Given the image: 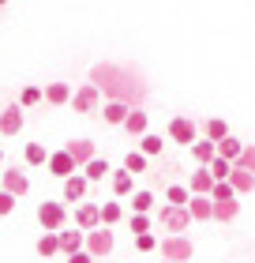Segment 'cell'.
Returning a JSON list of instances; mask_svg holds the SVG:
<instances>
[{
  "mask_svg": "<svg viewBox=\"0 0 255 263\" xmlns=\"http://www.w3.org/2000/svg\"><path fill=\"white\" fill-rule=\"evenodd\" d=\"M158 252H162V259H173V263H188L195 248H191V241H188L184 233H169L165 241H158Z\"/></svg>",
  "mask_w": 255,
  "mask_h": 263,
  "instance_id": "3",
  "label": "cell"
},
{
  "mask_svg": "<svg viewBox=\"0 0 255 263\" xmlns=\"http://www.w3.org/2000/svg\"><path fill=\"white\" fill-rule=\"evenodd\" d=\"M139 151L147 154V158H158V154L165 151V139L154 136V132H143V136H139Z\"/></svg>",
  "mask_w": 255,
  "mask_h": 263,
  "instance_id": "24",
  "label": "cell"
},
{
  "mask_svg": "<svg viewBox=\"0 0 255 263\" xmlns=\"http://www.w3.org/2000/svg\"><path fill=\"white\" fill-rule=\"evenodd\" d=\"M203 136L218 143V139H225V136H229V124L222 121V117H210V121H206V124H203Z\"/></svg>",
  "mask_w": 255,
  "mask_h": 263,
  "instance_id": "29",
  "label": "cell"
},
{
  "mask_svg": "<svg viewBox=\"0 0 255 263\" xmlns=\"http://www.w3.org/2000/svg\"><path fill=\"white\" fill-rule=\"evenodd\" d=\"M158 222H162L169 233H184V230H188V226L195 222V218H191L188 203H165V207H162V214H158Z\"/></svg>",
  "mask_w": 255,
  "mask_h": 263,
  "instance_id": "2",
  "label": "cell"
},
{
  "mask_svg": "<svg viewBox=\"0 0 255 263\" xmlns=\"http://www.w3.org/2000/svg\"><path fill=\"white\" fill-rule=\"evenodd\" d=\"M165 199H169V203H188V199H191V188H188V184H169V188H165Z\"/></svg>",
  "mask_w": 255,
  "mask_h": 263,
  "instance_id": "35",
  "label": "cell"
},
{
  "mask_svg": "<svg viewBox=\"0 0 255 263\" xmlns=\"http://www.w3.org/2000/svg\"><path fill=\"white\" fill-rule=\"evenodd\" d=\"M131 192H135V173H131V170H116L113 173V196L116 199H128Z\"/></svg>",
  "mask_w": 255,
  "mask_h": 263,
  "instance_id": "17",
  "label": "cell"
},
{
  "mask_svg": "<svg viewBox=\"0 0 255 263\" xmlns=\"http://www.w3.org/2000/svg\"><path fill=\"white\" fill-rule=\"evenodd\" d=\"M42 98H45V90H42V87H23V90H19V105H23V109L38 105Z\"/></svg>",
  "mask_w": 255,
  "mask_h": 263,
  "instance_id": "34",
  "label": "cell"
},
{
  "mask_svg": "<svg viewBox=\"0 0 255 263\" xmlns=\"http://www.w3.org/2000/svg\"><path fill=\"white\" fill-rule=\"evenodd\" d=\"M83 173H87V181L94 184V181H105V177L113 173V170H109V162H105V158H98V154H94V158L83 165Z\"/></svg>",
  "mask_w": 255,
  "mask_h": 263,
  "instance_id": "25",
  "label": "cell"
},
{
  "mask_svg": "<svg viewBox=\"0 0 255 263\" xmlns=\"http://www.w3.org/2000/svg\"><path fill=\"white\" fill-rule=\"evenodd\" d=\"M83 245H87V233H83L79 226H75V230H71V226H64V230H60V252H64V256L79 252Z\"/></svg>",
  "mask_w": 255,
  "mask_h": 263,
  "instance_id": "14",
  "label": "cell"
},
{
  "mask_svg": "<svg viewBox=\"0 0 255 263\" xmlns=\"http://www.w3.org/2000/svg\"><path fill=\"white\" fill-rule=\"evenodd\" d=\"M38 222H42V230H64V226H68V207H64V203L45 199L38 207Z\"/></svg>",
  "mask_w": 255,
  "mask_h": 263,
  "instance_id": "6",
  "label": "cell"
},
{
  "mask_svg": "<svg viewBox=\"0 0 255 263\" xmlns=\"http://www.w3.org/2000/svg\"><path fill=\"white\" fill-rule=\"evenodd\" d=\"M0 162H4V151H0Z\"/></svg>",
  "mask_w": 255,
  "mask_h": 263,
  "instance_id": "43",
  "label": "cell"
},
{
  "mask_svg": "<svg viewBox=\"0 0 255 263\" xmlns=\"http://www.w3.org/2000/svg\"><path fill=\"white\" fill-rule=\"evenodd\" d=\"M45 165H49V173H53V177H60V181H64V177H71V173L79 170V165H75V158H71L68 151H53Z\"/></svg>",
  "mask_w": 255,
  "mask_h": 263,
  "instance_id": "11",
  "label": "cell"
},
{
  "mask_svg": "<svg viewBox=\"0 0 255 263\" xmlns=\"http://www.w3.org/2000/svg\"><path fill=\"white\" fill-rule=\"evenodd\" d=\"M188 211H191V218H195V222H206V218H214V199L206 192H191Z\"/></svg>",
  "mask_w": 255,
  "mask_h": 263,
  "instance_id": "13",
  "label": "cell"
},
{
  "mask_svg": "<svg viewBox=\"0 0 255 263\" xmlns=\"http://www.w3.org/2000/svg\"><path fill=\"white\" fill-rule=\"evenodd\" d=\"M120 218H124V207L113 199V203H102V226H116Z\"/></svg>",
  "mask_w": 255,
  "mask_h": 263,
  "instance_id": "32",
  "label": "cell"
},
{
  "mask_svg": "<svg viewBox=\"0 0 255 263\" xmlns=\"http://www.w3.org/2000/svg\"><path fill=\"white\" fill-rule=\"evenodd\" d=\"M87 252L94 256V259H102V256H109L113 252V226H94V230H87Z\"/></svg>",
  "mask_w": 255,
  "mask_h": 263,
  "instance_id": "4",
  "label": "cell"
},
{
  "mask_svg": "<svg viewBox=\"0 0 255 263\" xmlns=\"http://www.w3.org/2000/svg\"><path fill=\"white\" fill-rule=\"evenodd\" d=\"M60 252V230H45L42 237H38V256H56Z\"/></svg>",
  "mask_w": 255,
  "mask_h": 263,
  "instance_id": "22",
  "label": "cell"
},
{
  "mask_svg": "<svg viewBox=\"0 0 255 263\" xmlns=\"http://www.w3.org/2000/svg\"><path fill=\"white\" fill-rule=\"evenodd\" d=\"M240 151H244V143H240L233 132H229L225 139H218V154H225L229 162H237V158H240Z\"/></svg>",
  "mask_w": 255,
  "mask_h": 263,
  "instance_id": "27",
  "label": "cell"
},
{
  "mask_svg": "<svg viewBox=\"0 0 255 263\" xmlns=\"http://www.w3.org/2000/svg\"><path fill=\"white\" fill-rule=\"evenodd\" d=\"M147 154L143 151H131V154H124V170H131V173H147Z\"/></svg>",
  "mask_w": 255,
  "mask_h": 263,
  "instance_id": "33",
  "label": "cell"
},
{
  "mask_svg": "<svg viewBox=\"0 0 255 263\" xmlns=\"http://www.w3.org/2000/svg\"><path fill=\"white\" fill-rule=\"evenodd\" d=\"M237 214H240L237 196H233V199H214V218H218V222H233Z\"/></svg>",
  "mask_w": 255,
  "mask_h": 263,
  "instance_id": "23",
  "label": "cell"
},
{
  "mask_svg": "<svg viewBox=\"0 0 255 263\" xmlns=\"http://www.w3.org/2000/svg\"><path fill=\"white\" fill-rule=\"evenodd\" d=\"M45 90V102L49 105H68L71 102V87L68 83H49V87H42Z\"/></svg>",
  "mask_w": 255,
  "mask_h": 263,
  "instance_id": "21",
  "label": "cell"
},
{
  "mask_svg": "<svg viewBox=\"0 0 255 263\" xmlns=\"http://www.w3.org/2000/svg\"><path fill=\"white\" fill-rule=\"evenodd\" d=\"M188 188H191V192H206V196H210V188H214V173H210V165H199V170L191 173Z\"/></svg>",
  "mask_w": 255,
  "mask_h": 263,
  "instance_id": "20",
  "label": "cell"
},
{
  "mask_svg": "<svg viewBox=\"0 0 255 263\" xmlns=\"http://www.w3.org/2000/svg\"><path fill=\"white\" fill-rule=\"evenodd\" d=\"M128 226H131V233H147V230H150V214H143V211H131Z\"/></svg>",
  "mask_w": 255,
  "mask_h": 263,
  "instance_id": "36",
  "label": "cell"
},
{
  "mask_svg": "<svg viewBox=\"0 0 255 263\" xmlns=\"http://www.w3.org/2000/svg\"><path fill=\"white\" fill-rule=\"evenodd\" d=\"M90 83H98V90H105L109 98H120V102H128V105H135L143 94H147V87H143L131 71L116 68V64H94Z\"/></svg>",
  "mask_w": 255,
  "mask_h": 263,
  "instance_id": "1",
  "label": "cell"
},
{
  "mask_svg": "<svg viewBox=\"0 0 255 263\" xmlns=\"http://www.w3.org/2000/svg\"><path fill=\"white\" fill-rule=\"evenodd\" d=\"M135 248L139 252H158V237L147 230V233H135Z\"/></svg>",
  "mask_w": 255,
  "mask_h": 263,
  "instance_id": "38",
  "label": "cell"
},
{
  "mask_svg": "<svg viewBox=\"0 0 255 263\" xmlns=\"http://www.w3.org/2000/svg\"><path fill=\"white\" fill-rule=\"evenodd\" d=\"M4 4H8V0H0V8H4Z\"/></svg>",
  "mask_w": 255,
  "mask_h": 263,
  "instance_id": "42",
  "label": "cell"
},
{
  "mask_svg": "<svg viewBox=\"0 0 255 263\" xmlns=\"http://www.w3.org/2000/svg\"><path fill=\"white\" fill-rule=\"evenodd\" d=\"M191 154H195V162H199V165H206V162H210L214 154H218V143L203 136V139H195V143H191Z\"/></svg>",
  "mask_w": 255,
  "mask_h": 263,
  "instance_id": "26",
  "label": "cell"
},
{
  "mask_svg": "<svg viewBox=\"0 0 255 263\" xmlns=\"http://www.w3.org/2000/svg\"><path fill=\"white\" fill-rule=\"evenodd\" d=\"M68 263H94V256L87 252V248H79V252H71V256H68Z\"/></svg>",
  "mask_w": 255,
  "mask_h": 263,
  "instance_id": "41",
  "label": "cell"
},
{
  "mask_svg": "<svg viewBox=\"0 0 255 263\" xmlns=\"http://www.w3.org/2000/svg\"><path fill=\"white\" fill-rule=\"evenodd\" d=\"M229 184L237 188V196H248L251 188H255V173H251V170H244V165H237V162H233V173H229Z\"/></svg>",
  "mask_w": 255,
  "mask_h": 263,
  "instance_id": "16",
  "label": "cell"
},
{
  "mask_svg": "<svg viewBox=\"0 0 255 263\" xmlns=\"http://www.w3.org/2000/svg\"><path fill=\"white\" fill-rule=\"evenodd\" d=\"M237 165H244V170H251V173H255V147H248V143H244V151H240Z\"/></svg>",
  "mask_w": 255,
  "mask_h": 263,
  "instance_id": "40",
  "label": "cell"
},
{
  "mask_svg": "<svg viewBox=\"0 0 255 263\" xmlns=\"http://www.w3.org/2000/svg\"><path fill=\"white\" fill-rule=\"evenodd\" d=\"M23 158H27V165H45V162H49V151H45L42 143H27Z\"/></svg>",
  "mask_w": 255,
  "mask_h": 263,
  "instance_id": "30",
  "label": "cell"
},
{
  "mask_svg": "<svg viewBox=\"0 0 255 263\" xmlns=\"http://www.w3.org/2000/svg\"><path fill=\"white\" fill-rule=\"evenodd\" d=\"M64 151L71 154V158H75V165H79V170H83V165H87V162L94 158V154H98V147H94L90 139H71Z\"/></svg>",
  "mask_w": 255,
  "mask_h": 263,
  "instance_id": "15",
  "label": "cell"
},
{
  "mask_svg": "<svg viewBox=\"0 0 255 263\" xmlns=\"http://www.w3.org/2000/svg\"><path fill=\"white\" fill-rule=\"evenodd\" d=\"M23 121H27V117H23V105H19V102L8 105V109L0 113V136H19V132H23Z\"/></svg>",
  "mask_w": 255,
  "mask_h": 263,
  "instance_id": "9",
  "label": "cell"
},
{
  "mask_svg": "<svg viewBox=\"0 0 255 263\" xmlns=\"http://www.w3.org/2000/svg\"><path fill=\"white\" fill-rule=\"evenodd\" d=\"M128 199H131V211H143V214H150V207H154V192H147V188L131 192Z\"/></svg>",
  "mask_w": 255,
  "mask_h": 263,
  "instance_id": "31",
  "label": "cell"
},
{
  "mask_svg": "<svg viewBox=\"0 0 255 263\" xmlns=\"http://www.w3.org/2000/svg\"><path fill=\"white\" fill-rule=\"evenodd\" d=\"M87 188H90V181H87V173H83V170H75L71 177H64V203L87 199Z\"/></svg>",
  "mask_w": 255,
  "mask_h": 263,
  "instance_id": "8",
  "label": "cell"
},
{
  "mask_svg": "<svg viewBox=\"0 0 255 263\" xmlns=\"http://www.w3.org/2000/svg\"><path fill=\"white\" fill-rule=\"evenodd\" d=\"M237 196V188L229 184V181H214V188H210V199H233Z\"/></svg>",
  "mask_w": 255,
  "mask_h": 263,
  "instance_id": "37",
  "label": "cell"
},
{
  "mask_svg": "<svg viewBox=\"0 0 255 263\" xmlns=\"http://www.w3.org/2000/svg\"><path fill=\"white\" fill-rule=\"evenodd\" d=\"M147 121H150V117L143 113L139 105H131V109H128V117H124V124H120V128H124V132H131V136H143V132H147Z\"/></svg>",
  "mask_w": 255,
  "mask_h": 263,
  "instance_id": "18",
  "label": "cell"
},
{
  "mask_svg": "<svg viewBox=\"0 0 255 263\" xmlns=\"http://www.w3.org/2000/svg\"><path fill=\"white\" fill-rule=\"evenodd\" d=\"M162 263H173V259H162Z\"/></svg>",
  "mask_w": 255,
  "mask_h": 263,
  "instance_id": "44",
  "label": "cell"
},
{
  "mask_svg": "<svg viewBox=\"0 0 255 263\" xmlns=\"http://www.w3.org/2000/svg\"><path fill=\"white\" fill-rule=\"evenodd\" d=\"M98 102H102V90H98V83H83L79 90H71V109L75 113H94L98 109Z\"/></svg>",
  "mask_w": 255,
  "mask_h": 263,
  "instance_id": "5",
  "label": "cell"
},
{
  "mask_svg": "<svg viewBox=\"0 0 255 263\" xmlns=\"http://www.w3.org/2000/svg\"><path fill=\"white\" fill-rule=\"evenodd\" d=\"M128 109H131L128 102H120V98H109V102H105V109H102V117H105V124H124Z\"/></svg>",
  "mask_w": 255,
  "mask_h": 263,
  "instance_id": "19",
  "label": "cell"
},
{
  "mask_svg": "<svg viewBox=\"0 0 255 263\" xmlns=\"http://www.w3.org/2000/svg\"><path fill=\"white\" fill-rule=\"evenodd\" d=\"M195 136H199L195 121H188V117H173V121H169V139L180 143V147H191V143H195Z\"/></svg>",
  "mask_w": 255,
  "mask_h": 263,
  "instance_id": "7",
  "label": "cell"
},
{
  "mask_svg": "<svg viewBox=\"0 0 255 263\" xmlns=\"http://www.w3.org/2000/svg\"><path fill=\"white\" fill-rule=\"evenodd\" d=\"M0 188H8V192H15V196H27L30 192V177L23 170H4L0 173Z\"/></svg>",
  "mask_w": 255,
  "mask_h": 263,
  "instance_id": "12",
  "label": "cell"
},
{
  "mask_svg": "<svg viewBox=\"0 0 255 263\" xmlns=\"http://www.w3.org/2000/svg\"><path fill=\"white\" fill-rule=\"evenodd\" d=\"M15 192H8V188H0V214H11V211H15Z\"/></svg>",
  "mask_w": 255,
  "mask_h": 263,
  "instance_id": "39",
  "label": "cell"
},
{
  "mask_svg": "<svg viewBox=\"0 0 255 263\" xmlns=\"http://www.w3.org/2000/svg\"><path fill=\"white\" fill-rule=\"evenodd\" d=\"M75 226L83 233L94 230V226H102V203H79L75 207Z\"/></svg>",
  "mask_w": 255,
  "mask_h": 263,
  "instance_id": "10",
  "label": "cell"
},
{
  "mask_svg": "<svg viewBox=\"0 0 255 263\" xmlns=\"http://www.w3.org/2000/svg\"><path fill=\"white\" fill-rule=\"evenodd\" d=\"M206 165H210V173H214V181H229V173H233V162H229V158H225V154H214V158H210V162H206Z\"/></svg>",
  "mask_w": 255,
  "mask_h": 263,
  "instance_id": "28",
  "label": "cell"
}]
</instances>
